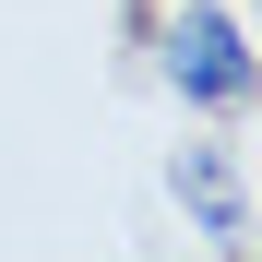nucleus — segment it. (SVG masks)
Segmentation results:
<instances>
[{"label":"nucleus","mask_w":262,"mask_h":262,"mask_svg":"<svg viewBox=\"0 0 262 262\" xmlns=\"http://www.w3.org/2000/svg\"><path fill=\"white\" fill-rule=\"evenodd\" d=\"M167 83L203 96V107H238L250 96V24L238 12H179L167 24Z\"/></svg>","instance_id":"1"}]
</instances>
